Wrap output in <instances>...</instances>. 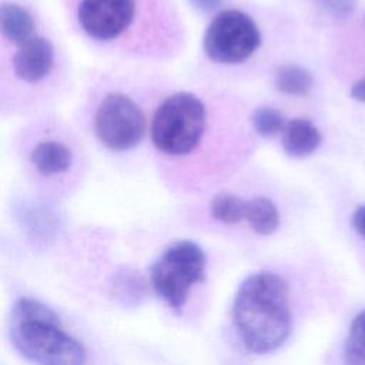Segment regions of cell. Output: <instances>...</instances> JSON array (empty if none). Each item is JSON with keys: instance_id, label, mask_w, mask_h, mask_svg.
I'll return each instance as SVG.
<instances>
[{"instance_id": "obj_11", "label": "cell", "mask_w": 365, "mask_h": 365, "mask_svg": "<svg viewBox=\"0 0 365 365\" xmlns=\"http://www.w3.org/2000/svg\"><path fill=\"white\" fill-rule=\"evenodd\" d=\"M0 30L1 34L13 44H21L34 33L33 17L20 6L4 3L0 7Z\"/></svg>"}, {"instance_id": "obj_12", "label": "cell", "mask_w": 365, "mask_h": 365, "mask_svg": "<svg viewBox=\"0 0 365 365\" xmlns=\"http://www.w3.org/2000/svg\"><path fill=\"white\" fill-rule=\"evenodd\" d=\"M245 218L252 231L259 235H271L279 225V212L267 197H255L248 201Z\"/></svg>"}, {"instance_id": "obj_20", "label": "cell", "mask_w": 365, "mask_h": 365, "mask_svg": "<svg viewBox=\"0 0 365 365\" xmlns=\"http://www.w3.org/2000/svg\"><path fill=\"white\" fill-rule=\"evenodd\" d=\"M192 3L194 7H197L201 11H212L214 9H217L221 3V0H190Z\"/></svg>"}, {"instance_id": "obj_15", "label": "cell", "mask_w": 365, "mask_h": 365, "mask_svg": "<svg viewBox=\"0 0 365 365\" xmlns=\"http://www.w3.org/2000/svg\"><path fill=\"white\" fill-rule=\"evenodd\" d=\"M344 354L348 364L365 365V309L351 324Z\"/></svg>"}, {"instance_id": "obj_1", "label": "cell", "mask_w": 365, "mask_h": 365, "mask_svg": "<svg viewBox=\"0 0 365 365\" xmlns=\"http://www.w3.org/2000/svg\"><path fill=\"white\" fill-rule=\"evenodd\" d=\"M232 319L248 351L265 354L279 348L292 329L284 279L268 271L247 277L235 295Z\"/></svg>"}, {"instance_id": "obj_16", "label": "cell", "mask_w": 365, "mask_h": 365, "mask_svg": "<svg viewBox=\"0 0 365 365\" xmlns=\"http://www.w3.org/2000/svg\"><path fill=\"white\" fill-rule=\"evenodd\" d=\"M285 120L282 114L272 107H258L251 114L252 128L265 138L274 137L282 133L285 127Z\"/></svg>"}, {"instance_id": "obj_3", "label": "cell", "mask_w": 365, "mask_h": 365, "mask_svg": "<svg viewBox=\"0 0 365 365\" xmlns=\"http://www.w3.org/2000/svg\"><path fill=\"white\" fill-rule=\"evenodd\" d=\"M207 127V110L200 97L180 91L167 97L151 121L155 148L171 157L190 154L201 141Z\"/></svg>"}, {"instance_id": "obj_4", "label": "cell", "mask_w": 365, "mask_h": 365, "mask_svg": "<svg viewBox=\"0 0 365 365\" xmlns=\"http://www.w3.org/2000/svg\"><path fill=\"white\" fill-rule=\"evenodd\" d=\"M150 279L155 294L173 311L180 312L190 288L205 279L204 251L192 241L174 242L151 265Z\"/></svg>"}, {"instance_id": "obj_19", "label": "cell", "mask_w": 365, "mask_h": 365, "mask_svg": "<svg viewBox=\"0 0 365 365\" xmlns=\"http://www.w3.org/2000/svg\"><path fill=\"white\" fill-rule=\"evenodd\" d=\"M351 97L356 101L365 103V77L358 80L352 87H351Z\"/></svg>"}, {"instance_id": "obj_18", "label": "cell", "mask_w": 365, "mask_h": 365, "mask_svg": "<svg viewBox=\"0 0 365 365\" xmlns=\"http://www.w3.org/2000/svg\"><path fill=\"white\" fill-rule=\"evenodd\" d=\"M352 225L358 234L365 237V205H361L355 210L352 215Z\"/></svg>"}, {"instance_id": "obj_8", "label": "cell", "mask_w": 365, "mask_h": 365, "mask_svg": "<svg viewBox=\"0 0 365 365\" xmlns=\"http://www.w3.org/2000/svg\"><path fill=\"white\" fill-rule=\"evenodd\" d=\"M54 63L53 44L44 37H30L19 44L13 54L14 74L24 83H37L44 78Z\"/></svg>"}, {"instance_id": "obj_6", "label": "cell", "mask_w": 365, "mask_h": 365, "mask_svg": "<svg viewBox=\"0 0 365 365\" xmlns=\"http://www.w3.org/2000/svg\"><path fill=\"white\" fill-rule=\"evenodd\" d=\"M145 125V117L140 107L120 93L107 94L94 115L97 138L114 151L135 147L144 137Z\"/></svg>"}, {"instance_id": "obj_5", "label": "cell", "mask_w": 365, "mask_h": 365, "mask_svg": "<svg viewBox=\"0 0 365 365\" xmlns=\"http://www.w3.org/2000/svg\"><path fill=\"white\" fill-rule=\"evenodd\" d=\"M202 44L212 61L237 64L254 54L261 44V34L248 14L240 10H224L208 24Z\"/></svg>"}, {"instance_id": "obj_17", "label": "cell", "mask_w": 365, "mask_h": 365, "mask_svg": "<svg viewBox=\"0 0 365 365\" xmlns=\"http://www.w3.org/2000/svg\"><path fill=\"white\" fill-rule=\"evenodd\" d=\"M358 0H315V3L331 17L334 19H346L349 17Z\"/></svg>"}, {"instance_id": "obj_14", "label": "cell", "mask_w": 365, "mask_h": 365, "mask_svg": "<svg viewBox=\"0 0 365 365\" xmlns=\"http://www.w3.org/2000/svg\"><path fill=\"white\" fill-rule=\"evenodd\" d=\"M248 201L235 194L221 192L211 201V215L224 224H237L245 218Z\"/></svg>"}, {"instance_id": "obj_13", "label": "cell", "mask_w": 365, "mask_h": 365, "mask_svg": "<svg viewBox=\"0 0 365 365\" xmlns=\"http://www.w3.org/2000/svg\"><path fill=\"white\" fill-rule=\"evenodd\" d=\"M274 83L278 91L288 96H305L309 93L314 84V78L311 73L295 64L281 66L275 71Z\"/></svg>"}, {"instance_id": "obj_10", "label": "cell", "mask_w": 365, "mask_h": 365, "mask_svg": "<svg viewBox=\"0 0 365 365\" xmlns=\"http://www.w3.org/2000/svg\"><path fill=\"white\" fill-rule=\"evenodd\" d=\"M30 160L40 174L50 177L70 168L73 163V153L63 143L53 140L41 141L33 148Z\"/></svg>"}, {"instance_id": "obj_7", "label": "cell", "mask_w": 365, "mask_h": 365, "mask_svg": "<svg viewBox=\"0 0 365 365\" xmlns=\"http://www.w3.org/2000/svg\"><path fill=\"white\" fill-rule=\"evenodd\" d=\"M135 11V0H80L77 20L88 37L111 41L131 26Z\"/></svg>"}, {"instance_id": "obj_2", "label": "cell", "mask_w": 365, "mask_h": 365, "mask_svg": "<svg viewBox=\"0 0 365 365\" xmlns=\"http://www.w3.org/2000/svg\"><path fill=\"white\" fill-rule=\"evenodd\" d=\"M10 341L16 351L31 362L80 365L87 359L83 344L61 329L60 317L33 298L23 297L14 302L10 315Z\"/></svg>"}, {"instance_id": "obj_9", "label": "cell", "mask_w": 365, "mask_h": 365, "mask_svg": "<svg viewBox=\"0 0 365 365\" xmlns=\"http://www.w3.org/2000/svg\"><path fill=\"white\" fill-rule=\"evenodd\" d=\"M321 133L307 118H292L285 123L281 133V144L289 157L301 158L312 154L321 144Z\"/></svg>"}]
</instances>
